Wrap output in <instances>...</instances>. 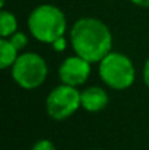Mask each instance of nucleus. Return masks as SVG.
<instances>
[{
	"label": "nucleus",
	"mask_w": 149,
	"mask_h": 150,
	"mask_svg": "<svg viewBox=\"0 0 149 150\" xmlns=\"http://www.w3.org/2000/svg\"><path fill=\"white\" fill-rule=\"evenodd\" d=\"M143 80H145V85L148 86L149 89V58L145 63V67H143Z\"/></svg>",
	"instance_id": "obj_13"
},
{
	"label": "nucleus",
	"mask_w": 149,
	"mask_h": 150,
	"mask_svg": "<svg viewBox=\"0 0 149 150\" xmlns=\"http://www.w3.org/2000/svg\"><path fill=\"white\" fill-rule=\"evenodd\" d=\"M48 67L46 60L37 52L19 54L12 66V77L22 89L32 91L40 88L47 79Z\"/></svg>",
	"instance_id": "obj_4"
},
{
	"label": "nucleus",
	"mask_w": 149,
	"mask_h": 150,
	"mask_svg": "<svg viewBox=\"0 0 149 150\" xmlns=\"http://www.w3.org/2000/svg\"><path fill=\"white\" fill-rule=\"evenodd\" d=\"M130 1L139 7H149V0H130Z\"/></svg>",
	"instance_id": "obj_14"
},
{
	"label": "nucleus",
	"mask_w": 149,
	"mask_h": 150,
	"mask_svg": "<svg viewBox=\"0 0 149 150\" xmlns=\"http://www.w3.org/2000/svg\"><path fill=\"white\" fill-rule=\"evenodd\" d=\"M4 3H6V0H1V7L4 6Z\"/></svg>",
	"instance_id": "obj_15"
},
{
	"label": "nucleus",
	"mask_w": 149,
	"mask_h": 150,
	"mask_svg": "<svg viewBox=\"0 0 149 150\" xmlns=\"http://www.w3.org/2000/svg\"><path fill=\"white\" fill-rule=\"evenodd\" d=\"M98 73L101 80L111 89L124 91L129 89L136 77V70L132 60L121 54L111 51L99 61Z\"/></svg>",
	"instance_id": "obj_3"
},
{
	"label": "nucleus",
	"mask_w": 149,
	"mask_h": 150,
	"mask_svg": "<svg viewBox=\"0 0 149 150\" xmlns=\"http://www.w3.org/2000/svg\"><path fill=\"white\" fill-rule=\"evenodd\" d=\"M70 42L75 54L89 63H99L111 52L113 35L102 21L97 18H81L72 26Z\"/></svg>",
	"instance_id": "obj_1"
},
{
	"label": "nucleus",
	"mask_w": 149,
	"mask_h": 150,
	"mask_svg": "<svg viewBox=\"0 0 149 150\" xmlns=\"http://www.w3.org/2000/svg\"><path fill=\"white\" fill-rule=\"evenodd\" d=\"M66 28V16L54 4H40L28 16V29L40 42L53 44L60 37H64Z\"/></svg>",
	"instance_id": "obj_2"
},
{
	"label": "nucleus",
	"mask_w": 149,
	"mask_h": 150,
	"mask_svg": "<svg viewBox=\"0 0 149 150\" xmlns=\"http://www.w3.org/2000/svg\"><path fill=\"white\" fill-rule=\"evenodd\" d=\"M9 40H10V42L16 47L18 51L24 50V48L26 47V44H28V37H26L24 32H19V31H16L13 35H10Z\"/></svg>",
	"instance_id": "obj_10"
},
{
	"label": "nucleus",
	"mask_w": 149,
	"mask_h": 150,
	"mask_svg": "<svg viewBox=\"0 0 149 150\" xmlns=\"http://www.w3.org/2000/svg\"><path fill=\"white\" fill-rule=\"evenodd\" d=\"M32 150H57V149H56L53 142H50L47 139H43V140H38L32 146Z\"/></svg>",
	"instance_id": "obj_11"
},
{
	"label": "nucleus",
	"mask_w": 149,
	"mask_h": 150,
	"mask_svg": "<svg viewBox=\"0 0 149 150\" xmlns=\"http://www.w3.org/2000/svg\"><path fill=\"white\" fill-rule=\"evenodd\" d=\"M51 45H53V48H54L56 51H64L66 50V47H67V42H66L64 37H60V38L56 40Z\"/></svg>",
	"instance_id": "obj_12"
},
{
	"label": "nucleus",
	"mask_w": 149,
	"mask_h": 150,
	"mask_svg": "<svg viewBox=\"0 0 149 150\" xmlns=\"http://www.w3.org/2000/svg\"><path fill=\"white\" fill-rule=\"evenodd\" d=\"M81 103L88 112H99L108 105V93L99 86L86 88L81 92Z\"/></svg>",
	"instance_id": "obj_7"
},
{
	"label": "nucleus",
	"mask_w": 149,
	"mask_h": 150,
	"mask_svg": "<svg viewBox=\"0 0 149 150\" xmlns=\"http://www.w3.org/2000/svg\"><path fill=\"white\" fill-rule=\"evenodd\" d=\"M18 31V19L12 12L1 10L0 12V37L9 38Z\"/></svg>",
	"instance_id": "obj_9"
},
{
	"label": "nucleus",
	"mask_w": 149,
	"mask_h": 150,
	"mask_svg": "<svg viewBox=\"0 0 149 150\" xmlns=\"http://www.w3.org/2000/svg\"><path fill=\"white\" fill-rule=\"evenodd\" d=\"M79 106H82L81 92L75 86L64 83L56 86L48 93L46 100L47 114L56 121H61L72 117L79 109Z\"/></svg>",
	"instance_id": "obj_5"
},
{
	"label": "nucleus",
	"mask_w": 149,
	"mask_h": 150,
	"mask_svg": "<svg viewBox=\"0 0 149 150\" xmlns=\"http://www.w3.org/2000/svg\"><path fill=\"white\" fill-rule=\"evenodd\" d=\"M91 64L92 63H89L78 54L67 57L58 67V77L61 83L75 88L82 86L91 74Z\"/></svg>",
	"instance_id": "obj_6"
},
{
	"label": "nucleus",
	"mask_w": 149,
	"mask_h": 150,
	"mask_svg": "<svg viewBox=\"0 0 149 150\" xmlns=\"http://www.w3.org/2000/svg\"><path fill=\"white\" fill-rule=\"evenodd\" d=\"M19 51L7 38H0V69H9L19 57Z\"/></svg>",
	"instance_id": "obj_8"
}]
</instances>
